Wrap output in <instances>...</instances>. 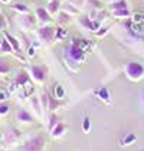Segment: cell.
I'll return each instance as SVG.
<instances>
[{
    "label": "cell",
    "instance_id": "obj_38",
    "mask_svg": "<svg viewBox=\"0 0 144 151\" xmlns=\"http://www.w3.org/2000/svg\"><path fill=\"white\" fill-rule=\"evenodd\" d=\"M143 104H144V92H143Z\"/></svg>",
    "mask_w": 144,
    "mask_h": 151
},
{
    "label": "cell",
    "instance_id": "obj_41",
    "mask_svg": "<svg viewBox=\"0 0 144 151\" xmlns=\"http://www.w3.org/2000/svg\"><path fill=\"white\" fill-rule=\"evenodd\" d=\"M0 151H4V150H0Z\"/></svg>",
    "mask_w": 144,
    "mask_h": 151
},
{
    "label": "cell",
    "instance_id": "obj_17",
    "mask_svg": "<svg viewBox=\"0 0 144 151\" xmlns=\"http://www.w3.org/2000/svg\"><path fill=\"white\" fill-rule=\"evenodd\" d=\"M0 53H14L12 45L9 43V40L6 37H3V40L0 43Z\"/></svg>",
    "mask_w": 144,
    "mask_h": 151
},
{
    "label": "cell",
    "instance_id": "obj_25",
    "mask_svg": "<svg viewBox=\"0 0 144 151\" xmlns=\"http://www.w3.org/2000/svg\"><path fill=\"white\" fill-rule=\"evenodd\" d=\"M32 105H33V108H35V111H36V114L37 115H42V104H40V99H37V98H32Z\"/></svg>",
    "mask_w": 144,
    "mask_h": 151
},
{
    "label": "cell",
    "instance_id": "obj_26",
    "mask_svg": "<svg viewBox=\"0 0 144 151\" xmlns=\"http://www.w3.org/2000/svg\"><path fill=\"white\" fill-rule=\"evenodd\" d=\"M58 22L60 24H65V23H69L71 22V14H68L66 12H59V19Z\"/></svg>",
    "mask_w": 144,
    "mask_h": 151
},
{
    "label": "cell",
    "instance_id": "obj_29",
    "mask_svg": "<svg viewBox=\"0 0 144 151\" xmlns=\"http://www.w3.org/2000/svg\"><path fill=\"white\" fill-rule=\"evenodd\" d=\"M23 88H24L23 96H30L32 93L35 92V86H32V83H30V82H29V83H26Z\"/></svg>",
    "mask_w": 144,
    "mask_h": 151
},
{
    "label": "cell",
    "instance_id": "obj_11",
    "mask_svg": "<svg viewBox=\"0 0 144 151\" xmlns=\"http://www.w3.org/2000/svg\"><path fill=\"white\" fill-rule=\"evenodd\" d=\"M16 118H17V121H20V122H26V124H30V122H33L35 121V118L32 116V114H29L26 109L23 108H20V109H17V112H16Z\"/></svg>",
    "mask_w": 144,
    "mask_h": 151
},
{
    "label": "cell",
    "instance_id": "obj_39",
    "mask_svg": "<svg viewBox=\"0 0 144 151\" xmlns=\"http://www.w3.org/2000/svg\"><path fill=\"white\" fill-rule=\"evenodd\" d=\"M0 138H1V129H0Z\"/></svg>",
    "mask_w": 144,
    "mask_h": 151
},
{
    "label": "cell",
    "instance_id": "obj_24",
    "mask_svg": "<svg viewBox=\"0 0 144 151\" xmlns=\"http://www.w3.org/2000/svg\"><path fill=\"white\" fill-rule=\"evenodd\" d=\"M131 19L132 22H135V23H140L143 24L144 23V12H135L131 14Z\"/></svg>",
    "mask_w": 144,
    "mask_h": 151
},
{
    "label": "cell",
    "instance_id": "obj_20",
    "mask_svg": "<svg viewBox=\"0 0 144 151\" xmlns=\"http://www.w3.org/2000/svg\"><path fill=\"white\" fill-rule=\"evenodd\" d=\"M13 10H16L17 13H20V14H26V13H29L30 10H29V7L24 4V3H14V4H12L10 6Z\"/></svg>",
    "mask_w": 144,
    "mask_h": 151
},
{
    "label": "cell",
    "instance_id": "obj_2",
    "mask_svg": "<svg viewBox=\"0 0 144 151\" xmlns=\"http://www.w3.org/2000/svg\"><path fill=\"white\" fill-rule=\"evenodd\" d=\"M46 144V138L43 134H37L35 137L29 138L23 145H22V151H43V147Z\"/></svg>",
    "mask_w": 144,
    "mask_h": 151
},
{
    "label": "cell",
    "instance_id": "obj_28",
    "mask_svg": "<svg viewBox=\"0 0 144 151\" xmlns=\"http://www.w3.org/2000/svg\"><path fill=\"white\" fill-rule=\"evenodd\" d=\"M89 129H91V119H89V116H84V121H82V131L86 134V132H89Z\"/></svg>",
    "mask_w": 144,
    "mask_h": 151
},
{
    "label": "cell",
    "instance_id": "obj_43",
    "mask_svg": "<svg viewBox=\"0 0 144 151\" xmlns=\"http://www.w3.org/2000/svg\"><path fill=\"white\" fill-rule=\"evenodd\" d=\"M0 12H1V10H0Z\"/></svg>",
    "mask_w": 144,
    "mask_h": 151
},
{
    "label": "cell",
    "instance_id": "obj_16",
    "mask_svg": "<svg viewBox=\"0 0 144 151\" xmlns=\"http://www.w3.org/2000/svg\"><path fill=\"white\" fill-rule=\"evenodd\" d=\"M46 9L50 14H56L60 9V0H50L46 6Z\"/></svg>",
    "mask_w": 144,
    "mask_h": 151
},
{
    "label": "cell",
    "instance_id": "obj_36",
    "mask_svg": "<svg viewBox=\"0 0 144 151\" xmlns=\"http://www.w3.org/2000/svg\"><path fill=\"white\" fill-rule=\"evenodd\" d=\"M12 0H0V3H4V4H7V3H10Z\"/></svg>",
    "mask_w": 144,
    "mask_h": 151
},
{
    "label": "cell",
    "instance_id": "obj_7",
    "mask_svg": "<svg viewBox=\"0 0 144 151\" xmlns=\"http://www.w3.org/2000/svg\"><path fill=\"white\" fill-rule=\"evenodd\" d=\"M4 37H6V39L9 40V43L12 45L13 50H14V55L20 59V60H23V62H24V58L22 56V47H20V42H19V40H17L14 36H12L10 33H7V32H4Z\"/></svg>",
    "mask_w": 144,
    "mask_h": 151
},
{
    "label": "cell",
    "instance_id": "obj_22",
    "mask_svg": "<svg viewBox=\"0 0 144 151\" xmlns=\"http://www.w3.org/2000/svg\"><path fill=\"white\" fill-rule=\"evenodd\" d=\"M68 35V32H66V29H63V27H56V33H55V40H63L65 37Z\"/></svg>",
    "mask_w": 144,
    "mask_h": 151
},
{
    "label": "cell",
    "instance_id": "obj_12",
    "mask_svg": "<svg viewBox=\"0 0 144 151\" xmlns=\"http://www.w3.org/2000/svg\"><path fill=\"white\" fill-rule=\"evenodd\" d=\"M65 131H66V125L62 124V122H58L55 127L50 129V135H52L53 138H59V137H62V135L65 134Z\"/></svg>",
    "mask_w": 144,
    "mask_h": 151
},
{
    "label": "cell",
    "instance_id": "obj_42",
    "mask_svg": "<svg viewBox=\"0 0 144 151\" xmlns=\"http://www.w3.org/2000/svg\"><path fill=\"white\" fill-rule=\"evenodd\" d=\"M143 151H144V148H143Z\"/></svg>",
    "mask_w": 144,
    "mask_h": 151
},
{
    "label": "cell",
    "instance_id": "obj_40",
    "mask_svg": "<svg viewBox=\"0 0 144 151\" xmlns=\"http://www.w3.org/2000/svg\"><path fill=\"white\" fill-rule=\"evenodd\" d=\"M1 40H3V39H1V37H0V43H1Z\"/></svg>",
    "mask_w": 144,
    "mask_h": 151
},
{
    "label": "cell",
    "instance_id": "obj_14",
    "mask_svg": "<svg viewBox=\"0 0 144 151\" xmlns=\"http://www.w3.org/2000/svg\"><path fill=\"white\" fill-rule=\"evenodd\" d=\"M95 93H96V96H98L101 101H104V102L109 104V101H111L109 98H111V96H109V91H108L107 86H101L99 89H96Z\"/></svg>",
    "mask_w": 144,
    "mask_h": 151
},
{
    "label": "cell",
    "instance_id": "obj_4",
    "mask_svg": "<svg viewBox=\"0 0 144 151\" xmlns=\"http://www.w3.org/2000/svg\"><path fill=\"white\" fill-rule=\"evenodd\" d=\"M55 33H56V27L53 26H49V24H45L42 27L37 29V36L42 42H46V43H50L55 40Z\"/></svg>",
    "mask_w": 144,
    "mask_h": 151
},
{
    "label": "cell",
    "instance_id": "obj_10",
    "mask_svg": "<svg viewBox=\"0 0 144 151\" xmlns=\"http://www.w3.org/2000/svg\"><path fill=\"white\" fill-rule=\"evenodd\" d=\"M30 82V75L26 72V70H20L17 75H16V78H14V83H16V86H24L26 83H29Z\"/></svg>",
    "mask_w": 144,
    "mask_h": 151
},
{
    "label": "cell",
    "instance_id": "obj_18",
    "mask_svg": "<svg viewBox=\"0 0 144 151\" xmlns=\"http://www.w3.org/2000/svg\"><path fill=\"white\" fill-rule=\"evenodd\" d=\"M114 17H118V19H130L131 17V12L127 9H120V10H112Z\"/></svg>",
    "mask_w": 144,
    "mask_h": 151
},
{
    "label": "cell",
    "instance_id": "obj_19",
    "mask_svg": "<svg viewBox=\"0 0 144 151\" xmlns=\"http://www.w3.org/2000/svg\"><path fill=\"white\" fill-rule=\"evenodd\" d=\"M127 7H128L127 0H115V1H112L111 6H109L111 10H120V9H127Z\"/></svg>",
    "mask_w": 144,
    "mask_h": 151
},
{
    "label": "cell",
    "instance_id": "obj_9",
    "mask_svg": "<svg viewBox=\"0 0 144 151\" xmlns=\"http://www.w3.org/2000/svg\"><path fill=\"white\" fill-rule=\"evenodd\" d=\"M19 23L22 27L24 29H32L36 23V19L32 16V14H29V13H26V14H20V19H19Z\"/></svg>",
    "mask_w": 144,
    "mask_h": 151
},
{
    "label": "cell",
    "instance_id": "obj_13",
    "mask_svg": "<svg viewBox=\"0 0 144 151\" xmlns=\"http://www.w3.org/2000/svg\"><path fill=\"white\" fill-rule=\"evenodd\" d=\"M138 139V137L135 135V134H132V132H127V134H124L120 139V144L121 145H131L134 144L135 141Z\"/></svg>",
    "mask_w": 144,
    "mask_h": 151
},
{
    "label": "cell",
    "instance_id": "obj_5",
    "mask_svg": "<svg viewBox=\"0 0 144 151\" xmlns=\"http://www.w3.org/2000/svg\"><path fill=\"white\" fill-rule=\"evenodd\" d=\"M49 68L46 65H33L30 68V75L36 82H45L48 79Z\"/></svg>",
    "mask_w": 144,
    "mask_h": 151
},
{
    "label": "cell",
    "instance_id": "obj_8",
    "mask_svg": "<svg viewBox=\"0 0 144 151\" xmlns=\"http://www.w3.org/2000/svg\"><path fill=\"white\" fill-rule=\"evenodd\" d=\"M52 14L48 12V9H45V7H37L36 9V17H37V20L39 22H42L43 24H48L52 22V17H50Z\"/></svg>",
    "mask_w": 144,
    "mask_h": 151
},
{
    "label": "cell",
    "instance_id": "obj_27",
    "mask_svg": "<svg viewBox=\"0 0 144 151\" xmlns=\"http://www.w3.org/2000/svg\"><path fill=\"white\" fill-rule=\"evenodd\" d=\"M59 99H56V98H52L50 95H49V105H48V109L49 111H53V109H56L58 106H59Z\"/></svg>",
    "mask_w": 144,
    "mask_h": 151
},
{
    "label": "cell",
    "instance_id": "obj_37",
    "mask_svg": "<svg viewBox=\"0 0 144 151\" xmlns=\"http://www.w3.org/2000/svg\"><path fill=\"white\" fill-rule=\"evenodd\" d=\"M104 1H109V3H112V1H115V0H104Z\"/></svg>",
    "mask_w": 144,
    "mask_h": 151
},
{
    "label": "cell",
    "instance_id": "obj_34",
    "mask_svg": "<svg viewBox=\"0 0 144 151\" xmlns=\"http://www.w3.org/2000/svg\"><path fill=\"white\" fill-rule=\"evenodd\" d=\"M35 47L36 46H33V45H30V46H29V49H27V56H29V58L35 56Z\"/></svg>",
    "mask_w": 144,
    "mask_h": 151
},
{
    "label": "cell",
    "instance_id": "obj_3",
    "mask_svg": "<svg viewBox=\"0 0 144 151\" xmlns=\"http://www.w3.org/2000/svg\"><path fill=\"white\" fill-rule=\"evenodd\" d=\"M125 75L132 81H140L144 78V66L140 62H128L125 66Z\"/></svg>",
    "mask_w": 144,
    "mask_h": 151
},
{
    "label": "cell",
    "instance_id": "obj_30",
    "mask_svg": "<svg viewBox=\"0 0 144 151\" xmlns=\"http://www.w3.org/2000/svg\"><path fill=\"white\" fill-rule=\"evenodd\" d=\"M58 122H59V118H58V115L52 114V115L49 116V129H52V128L55 127Z\"/></svg>",
    "mask_w": 144,
    "mask_h": 151
},
{
    "label": "cell",
    "instance_id": "obj_6",
    "mask_svg": "<svg viewBox=\"0 0 144 151\" xmlns=\"http://www.w3.org/2000/svg\"><path fill=\"white\" fill-rule=\"evenodd\" d=\"M79 24H81L84 29L91 30V32H96V30L101 27L99 20H96V19H91L89 16H81V17H79Z\"/></svg>",
    "mask_w": 144,
    "mask_h": 151
},
{
    "label": "cell",
    "instance_id": "obj_23",
    "mask_svg": "<svg viewBox=\"0 0 144 151\" xmlns=\"http://www.w3.org/2000/svg\"><path fill=\"white\" fill-rule=\"evenodd\" d=\"M12 70V66L6 60H0V75H6Z\"/></svg>",
    "mask_w": 144,
    "mask_h": 151
},
{
    "label": "cell",
    "instance_id": "obj_21",
    "mask_svg": "<svg viewBox=\"0 0 144 151\" xmlns=\"http://www.w3.org/2000/svg\"><path fill=\"white\" fill-rule=\"evenodd\" d=\"M53 95H55L56 99H62V98L65 96V88H63L62 85H55V88H53Z\"/></svg>",
    "mask_w": 144,
    "mask_h": 151
},
{
    "label": "cell",
    "instance_id": "obj_31",
    "mask_svg": "<svg viewBox=\"0 0 144 151\" xmlns=\"http://www.w3.org/2000/svg\"><path fill=\"white\" fill-rule=\"evenodd\" d=\"M109 32V26H104V27H99L98 30L95 32V35L98 36V37H102V36H105Z\"/></svg>",
    "mask_w": 144,
    "mask_h": 151
},
{
    "label": "cell",
    "instance_id": "obj_35",
    "mask_svg": "<svg viewBox=\"0 0 144 151\" xmlns=\"http://www.w3.org/2000/svg\"><path fill=\"white\" fill-rule=\"evenodd\" d=\"M4 26H6V20H4V17L0 14V30H3V29H4Z\"/></svg>",
    "mask_w": 144,
    "mask_h": 151
},
{
    "label": "cell",
    "instance_id": "obj_32",
    "mask_svg": "<svg viewBox=\"0 0 144 151\" xmlns=\"http://www.w3.org/2000/svg\"><path fill=\"white\" fill-rule=\"evenodd\" d=\"M9 111H10L9 104H0V115H6L9 114Z\"/></svg>",
    "mask_w": 144,
    "mask_h": 151
},
{
    "label": "cell",
    "instance_id": "obj_1",
    "mask_svg": "<svg viewBox=\"0 0 144 151\" xmlns=\"http://www.w3.org/2000/svg\"><path fill=\"white\" fill-rule=\"evenodd\" d=\"M65 58H69L71 62H75V63H81L86 59V52H85L82 47H79L76 45V42L72 39L71 45L65 47Z\"/></svg>",
    "mask_w": 144,
    "mask_h": 151
},
{
    "label": "cell",
    "instance_id": "obj_15",
    "mask_svg": "<svg viewBox=\"0 0 144 151\" xmlns=\"http://www.w3.org/2000/svg\"><path fill=\"white\" fill-rule=\"evenodd\" d=\"M72 39L76 42V45H78V46L82 47L85 52H88L89 49H92V46H94L89 40H86V39H84V37H72Z\"/></svg>",
    "mask_w": 144,
    "mask_h": 151
},
{
    "label": "cell",
    "instance_id": "obj_33",
    "mask_svg": "<svg viewBox=\"0 0 144 151\" xmlns=\"http://www.w3.org/2000/svg\"><path fill=\"white\" fill-rule=\"evenodd\" d=\"M9 91H6V89H0V101H6L7 98H9Z\"/></svg>",
    "mask_w": 144,
    "mask_h": 151
}]
</instances>
